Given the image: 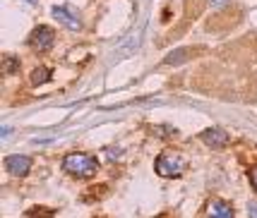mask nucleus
Here are the masks:
<instances>
[{"mask_svg":"<svg viewBox=\"0 0 257 218\" xmlns=\"http://www.w3.org/2000/svg\"><path fill=\"white\" fill-rule=\"evenodd\" d=\"M63 168L75 177H91L99 170V161L96 156H89V153H67Z\"/></svg>","mask_w":257,"mask_h":218,"instance_id":"f257e3e1","label":"nucleus"},{"mask_svg":"<svg viewBox=\"0 0 257 218\" xmlns=\"http://www.w3.org/2000/svg\"><path fill=\"white\" fill-rule=\"evenodd\" d=\"M185 170V161L178 153H161L157 158V173L161 177H178Z\"/></svg>","mask_w":257,"mask_h":218,"instance_id":"f03ea898","label":"nucleus"},{"mask_svg":"<svg viewBox=\"0 0 257 218\" xmlns=\"http://www.w3.org/2000/svg\"><path fill=\"white\" fill-rule=\"evenodd\" d=\"M53 41H56V32L51 27H36L32 36H29V44L34 48H39V51H48L53 46Z\"/></svg>","mask_w":257,"mask_h":218,"instance_id":"7ed1b4c3","label":"nucleus"},{"mask_svg":"<svg viewBox=\"0 0 257 218\" xmlns=\"http://www.w3.org/2000/svg\"><path fill=\"white\" fill-rule=\"evenodd\" d=\"M5 168H8V173L15 175V177H24V175L29 173V168H32V158H29V156H20V153L8 156V158H5Z\"/></svg>","mask_w":257,"mask_h":218,"instance_id":"20e7f679","label":"nucleus"},{"mask_svg":"<svg viewBox=\"0 0 257 218\" xmlns=\"http://www.w3.org/2000/svg\"><path fill=\"white\" fill-rule=\"evenodd\" d=\"M200 139L207 144V146H212V149H224L226 144H228V132L219 130V127H212V130L202 132Z\"/></svg>","mask_w":257,"mask_h":218,"instance_id":"39448f33","label":"nucleus"},{"mask_svg":"<svg viewBox=\"0 0 257 218\" xmlns=\"http://www.w3.org/2000/svg\"><path fill=\"white\" fill-rule=\"evenodd\" d=\"M207 213H209V218H233V208L221 199H212L207 204Z\"/></svg>","mask_w":257,"mask_h":218,"instance_id":"423d86ee","label":"nucleus"},{"mask_svg":"<svg viewBox=\"0 0 257 218\" xmlns=\"http://www.w3.org/2000/svg\"><path fill=\"white\" fill-rule=\"evenodd\" d=\"M53 17H56L58 22H63L67 27V29H75L77 32L79 29V20H77V15H72L70 12V8H53Z\"/></svg>","mask_w":257,"mask_h":218,"instance_id":"0eeeda50","label":"nucleus"},{"mask_svg":"<svg viewBox=\"0 0 257 218\" xmlns=\"http://www.w3.org/2000/svg\"><path fill=\"white\" fill-rule=\"evenodd\" d=\"M46 82H51V72H48L46 67H36L32 72V84L39 87V84H46Z\"/></svg>","mask_w":257,"mask_h":218,"instance_id":"6e6552de","label":"nucleus"},{"mask_svg":"<svg viewBox=\"0 0 257 218\" xmlns=\"http://www.w3.org/2000/svg\"><path fill=\"white\" fill-rule=\"evenodd\" d=\"M27 218H53V208L46 206H34L27 211Z\"/></svg>","mask_w":257,"mask_h":218,"instance_id":"1a4fd4ad","label":"nucleus"},{"mask_svg":"<svg viewBox=\"0 0 257 218\" xmlns=\"http://www.w3.org/2000/svg\"><path fill=\"white\" fill-rule=\"evenodd\" d=\"M3 67H5V72H8V75H15V72L20 70V60H17V58H12V55H8V58H5V63H3Z\"/></svg>","mask_w":257,"mask_h":218,"instance_id":"9d476101","label":"nucleus"},{"mask_svg":"<svg viewBox=\"0 0 257 218\" xmlns=\"http://www.w3.org/2000/svg\"><path fill=\"white\" fill-rule=\"evenodd\" d=\"M176 53H178V55H168V58H166V65H176V63H180V60H185L190 51H176Z\"/></svg>","mask_w":257,"mask_h":218,"instance_id":"9b49d317","label":"nucleus"},{"mask_svg":"<svg viewBox=\"0 0 257 218\" xmlns=\"http://www.w3.org/2000/svg\"><path fill=\"white\" fill-rule=\"evenodd\" d=\"M247 213H250V218H257V201H250V206H247Z\"/></svg>","mask_w":257,"mask_h":218,"instance_id":"f8f14e48","label":"nucleus"},{"mask_svg":"<svg viewBox=\"0 0 257 218\" xmlns=\"http://www.w3.org/2000/svg\"><path fill=\"white\" fill-rule=\"evenodd\" d=\"M250 182H252V187H255V192H257V165L250 170Z\"/></svg>","mask_w":257,"mask_h":218,"instance_id":"ddd939ff","label":"nucleus"},{"mask_svg":"<svg viewBox=\"0 0 257 218\" xmlns=\"http://www.w3.org/2000/svg\"><path fill=\"white\" fill-rule=\"evenodd\" d=\"M10 132H12V127H10V125H3V132H0V137L5 139V137H10Z\"/></svg>","mask_w":257,"mask_h":218,"instance_id":"4468645a","label":"nucleus"},{"mask_svg":"<svg viewBox=\"0 0 257 218\" xmlns=\"http://www.w3.org/2000/svg\"><path fill=\"white\" fill-rule=\"evenodd\" d=\"M157 218H171V216H168V213H164V216H157Z\"/></svg>","mask_w":257,"mask_h":218,"instance_id":"2eb2a0df","label":"nucleus"}]
</instances>
